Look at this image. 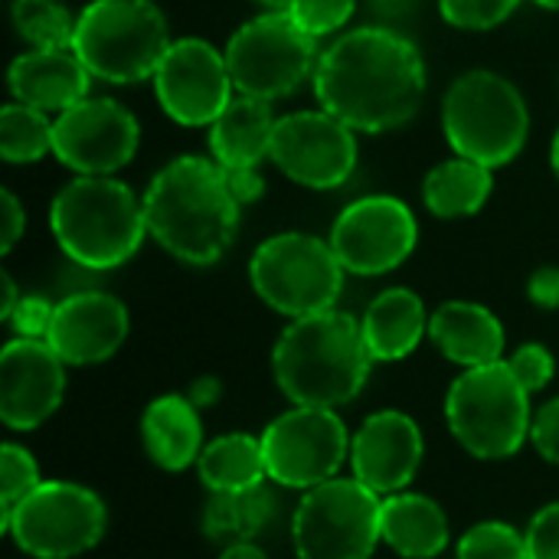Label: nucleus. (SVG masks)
<instances>
[{
    "instance_id": "9",
    "label": "nucleus",
    "mask_w": 559,
    "mask_h": 559,
    "mask_svg": "<svg viewBox=\"0 0 559 559\" xmlns=\"http://www.w3.org/2000/svg\"><path fill=\"white\" fill-rule=\"evenodd\" d=\"M105 501L72 481H39L13 508L0 511V527L33 559H72L105 537Z\"/></svg>"
},
{
    "instance_id": "43",
    "label": "nucleus",
    "mask_w": 559,
    "mask_h": 559,
    "mask_svg": "<svg viewBox=\"0 0 559 559\" xmlns=\"http://www.w3.org/2000/svg\"><path fill=\"white\" fill-rule=\"evenodd\" d=\"M190 403L197 406V409H203V406H213L216 400H219V380L216 377H200L193 386H190Z\"/></svg>"
},
{
    "instance_id": "41",
    "label": "nucleus",
    "mask_w": 559,
    "mask_h": 559,
    "mask_svg": "<svg viewBox=\"0 0 559 559\" xmlns=\"http://www.w3.org/2000/svg\"><path fill=\"white\" fill-rule=\"evenodd\" d=\"M367 3H370V13L380 20V26H396L416 16L423 7V0H367Z\"/></svg>"
},
{
    "instance_id": "17",
    "label": "nucleus",
    "mask_w": 559,
    "mask_h": 559,
    "mask_svg": "<svg viewBox=\"0 0 559 559\" xmlns=\"http://www.w3.org/2000/svg\"><path fill=\"white\" fill-rule=\"evenodd\" d=\"M66 360L46 344L13 337L0 354V419L7 429H39L62 403Z\"/></svg>"
},
{
    "instance_id": "35",
    "label": "nucleus",
    "mask_w": 559,
    "mask_h": 559,
    "mask_svg": "<svg viewBox=\"0 0 559 559\" xmlns=\"http://www.w3.org/2000/svg\"><path fill=\"white\" fill-rule=\"evenodd\" d=\"M508 367H511V373L521 380V386H524L527 393L544 390V386L554 380V373H557L554 354H550L544 344H524V347H518V350L511 354Z\"/></svg>"
},
{
    "instance_id": "44",
    "label": "nucleus",
    "mask_w": 559,
    "mask_h": 559,
    "mask_svg": "<svg viewBox=\"0 0 559 559\" xmlns=\"http://www.w3.org/2000/svg\"><path fill=\"white\" fill-rule=\"evenodd\" d=\"M3 305H0V318L7 321L10 314H13V308L20 305V292H16V285H13V278H10V272H3Z\"/></svg>"
},
{
    "instance_id": "15",
    "label": "nucleus",
    "mask_w": 559,
    "mask_h": 559,
    "mask_svg": "<svg viewBox=\"0 0 559 559\" xmlns=\"http://www.w3.org/2000/svg\"><path fill=\"white\" fill-rule=\"evenodd\" d=\"M138 118L115 98H82L52 121V154L79 177H111L134 160Z\"/></svg>"
},
{
    "instance_id": "47",
    "label": "nucleus",
    "mask_w": 559,
    "mask_h": 559,
    "mask_svg": "<svg viewBox=\"0 0 559 559\" xmlns=\"http://www.w3.org/2000/svg\"><path fill=\"white\" fill-rule=\"evenodd\" d=\"M265 10H288L292 7V0H259Z\"/></svg>"
},
{
    "instance_id": "25",
    "label": "nucleus",
    "mask_w": 559,
    "mask_h": 559,
    "mask_svg": "<svg viewBox=\"0 0 559 559\" xmlns=\"http://www.w3.org/2000/svg\"><path fill=\"white\" fill-rule=\"evenodd\" d=\"M383 544L406 559H436L449 547V518L426 495H390L383 501Z\"/></svg>"
},
{
    "instance_id": "13",
    "label": "nucleus",
    "mask_w": 559,
    "mask_h": 559,
    "mask_svg": "<svg viewBox=\"0 0 559 559\" xmlns=\"http://www.w3.org/2000/svg\"><path fill=\"white\" fill-rule=\"evenodd\" d=\"M328 242L344 272L386 275L413 255L419 242V223L403 200L373 193L341 210Z\"/></svg>"
},
{
    "instance_id": "46",
    "label": "nucleus",
    "mask_w": 559,
    "mask_h": 559,
    "mask_svg": "<svg viewBox=\"0 0 559 559\" xmlns=\"http://www.w3.org/2000/svg\"><path fill=\"white\" fill-rule=\"evenodd\" d=\"M550 164H554V174L559 177V131L554 134V144H550Z\"/></svg>"
},
{
    "instance_id": "29",
    "label": "nucleus",
    "mask_w": 559,
    "mask_h": 559,
    "mask_svg": "<svg viewBox=\"0 0 559 559\" xmlns=\"http://www.w3.org/2000/svg\"><path fill=\"white\" fill-rule=\"evenodd\" d=\"M52 151V121L46 111L10 102L0 108V157L7 164H36Z\"/></svg>"
},
{
    "instance_id": "36",
    "label": "nucleus",
    "mask_w": 559,
    "mask_h": 559,
    "mask_svg": "<svg viewBox=\"0 0 559 559\" xmlns=\"http://www.w3.org/2000/svg\"><path fill=\"white\" fill-rule=\"evenodd\" d=\"M56 305L46 301L43 295H23L20 305L13 308V314L7 318V324L13 328L16 337H29V341H46L49 324H52Z\"/></svg>"
},
{
    "instance_id": "40",
    "label": "nucleus",
    "mask_w": 559,
    "mask_h": 559,
    "mask_svg": "<svg viewBox=\"0 0 559 559\" xmlns=\"http://www.w3.org/2000/svg\"><path fill=\"white\" fill-rule=\"evenodd\" d=\"M527 295L537 308L544 311H557L559 308V269L557 265H544L531 275L527 282Z\"/></svg>"
},
{
    "instance_id": "33",
    "label": "nucleus",
    "mask_w": 559,
    "mask_h": 559,
    "mask_svg": "<svg viewBox=\"0 0 559 559\" xmlns=\"http://www.w3.org/2000/svg\"><path fill=\"white\" fill-rule=\"evenodd\" d=\"M521 0H439V13L455 29H495L504 23Z\"/></svg>"
},
{
    "instance_id": "4",
    "label": "nucleus",
    "mask_w": 559,
    "mask_h": 559,
    "mask_svg": "<svg viewBox=\"0 0 559 559\" xmlns=\"http://www.w3.org/2000/svg\"><path fill=\"white\" fill-rule=\"evenodd\" d=\"M49 229L59 249L82 269L124 265L144 242V197L115 177H75L49 203Z\"/></svg>"
},
{
    "instance_id": "22",
    "label": "nucleus",
    "mask_w": 559,
    "mask_h": 559,
    "mask_svg": "<svg viewBox=\"0 0 559 559\" xmlns=\"http://www.w3.org/2000/svg\"><path fill=\"white\" fill-rule=\"evenodd\" d=\"M272 105L252 95H236L223 115L210 124V151L223 170L259 167L272 154L275 131Z\"/></svg>"
},
{
    "instance_id": "26",
    "label": "nucleus",
    "mask_w": 559,
    "mask_h": 559,
    "mask_svg": "<svg viewBox=\"0 0 559 559\" xmlns=\"http://www.w3.org/2000/svg\"><path fill=\"white\" fill-rule=\"evenodd\" d=\"M275 518V498L265 485L242 491H210L200 527L210 544L233 547L255 540Z\"/></svg>"
},
{
    "instance_id": "23",
    "label": "nucleus",
    "mask_w": 559,
    "mask_h": 559,
    "mask_svg": "<svg viewBox=\"0 0 559 559\" xmlns=\"http://www.w3.org/2000/svg\"><path fill=\"white\" fill-rule=\"evenodd\" d=\"M141 439L147 459L164 472H183L197 465L203 452V426L190 396H157L141 416Z\"/></svg>"
},
{
    "instance_id": "32",
    "label": "nucleus",
    "mask_w": 559,
    "mask_h": 559,
    "mask_svg": "<svg viewBox=\"0 0 559 559\" xmlns=\"http://www.w3.org/2000/svg\"><path fill=\"white\" fill-rule=\"evenodd\" d=\"M39 485L36 459L13 442L0 445V511L13 508L20 498H26Z\"/></svg>"
},
{
    "instance_id": "3",
    "label": "nucleus",
    "mask_w": 559,
    "mask_h": 559,
    "mask_svg": "<svg viewBox=\"0 0 559 559\" xmlns=\"http://www.w3.org/2000/svg\"><path fill=\"white\" fill-rule=\"evenodd\" d=\"M373 364L360 321L337 308L295 318L272 350L275 383L295 406H347L367 386Z\"/></svg>"
},
{
    "instance_id": "7",
    "label": "nucleus",
    "mask_w": 559,
    "mask_h": 559,
    "mask_svg": "<svg viewBox=\"0 0 559 559\" xmlns=\"http://www.w3.org/2000/svg\"><path fill=\"white\" fill-rule=\"evenodd\" d=\"M445 419L465 452L501 462L531 439V393L511 373L508 360L472 367L449 386Z\"/></svg>"
},
{
    "instance_id": "18",
    "label": "nucleus",
    "mask_w": 559,
    "mask_h": 559,
    "mask_svg": "<svg viewBox=\"0 0 559 559\" xmlns=\"http://www.w3.org/2000/svg\"><path fill=\"white\" fill-rule=\"evenodd\" d=\"M423 452H426L423 432L406 413L396 409L373 413L350 442L354 478L380 498L400 495L416 478L423 465Z\"/></svg>"
},
{
    "instance_id": "42",
    "label": "nucleus",
    "mask_w": 559,
    "mask_h": 559,
    "mask_svg": "<svg viewBox=\"0 0 559 559\" xmlns=\"http://www.w3.org/2000/svg\"><path fill=\"white\" fill-rule=\"evenodd\" d=\"M226 180H229V187H233V193H236V200L246 206V203H252V200H259L262 197V190H265V183H262V177H259V170L255 167H242V170H226Z\"/></svg>"
},
{
    "instance_id": "48",
    "label": "nucleus",
    "mask_w": 559,
    "mask_h": 559,
    "mask_svg": "<svg viewBox=\"0 0 559 559\" xmlns=\"http://www.w3.org/2000/svg\"><path fill=\"white\" fill-rule=\"evenodd\" d=\"M537 7H547V10H559V0H534Z\"/></svg>"
},
{
    "instance_id": "8",
    "label": "nucleus",
    "mask_w": 559,
    "mask_h": 559,
    "mask_svg": "<svg viewBox=\"0 0 559 559\" xmlns=\"http://www.w3.org/2000/svg\"><path fill=\"white\" fill-rule=\"evenodd\" d=\"M249 282L272 311L295 321L334 308L344 292V265L331 242L311 233H278L252 252Z\"/></svg>"
},
{
    "instance_id": "21",
    "label": "nucleus",
    "mask_w": 559,
    "mask_h": 559,
    "mask_svg": "<svg viewBox=\"0 0 559 559\" xmlns=\"http://www.w3.org/2000/svg\"><path fill=\"white\" fill-rule=\"evenodd\" d=\"M432 344L459 367L498 364L504 354V324L495 311L475 301H445L429 318Z\"/></svg>"
},
{
    "instance_id": "30",
    "label": "nucleus",
    "mask_w": 559,
    "mask_h": 559,
    "mask_svg": "<svg viewBox=\"0 0 559 559\" xmlns=\"http://www.w3.org/2000/svg\"><path fill=\"white\" fill-rule=\"evenodd\" d=\"M13 26L33 49H72L75 16L62 0H13Z\"/></svg>"
},
{
    "instance_id": "20",
    "label": "nucleus",
    "mask_w": 559,
    "mask_h": 559,
    "mask_svg": "<svg viewBox=\"0 0 559 559\" xmlns=\"http://www.w3.org/2000/svg\"><path fill=\"white\" fill-rule=\"evenodd\" d=\"M7 82L16 102L46 115H62L66 108L88 98L92 72L72 49H29L13 59Z\"/></svg>"
},
{
    "instance_id": "1",
    "label": "nucleus",
    "mask_w": 559,
    "mask_h": 559,
    "mask_svg": "<svg viewBox=\"0 0 559 559\" xmlns=\"http://www.w3.org/2000/svg\"><path fill=\"white\" fill-rule=\"evenodd\" d=\"M314 95L354 131H396L416 118L426 95L423 52L396 26H357L321 52Z\"/></svg>"
},
{
    "instance_id": "37",
    "label": "nucleus",
    "mask_w": 559,
    "mask_h": 559,
    "mask_svg": "<svg viewBox=\"0 0 559 559\" xmlns=\"http://www.w3.org/2000/svg\"><path fill=\"white\" fill-rule=\"evenodd\" d=\"M524 540H527V559H559V501L534 514Z\"/></svg>"
},
{
    "instance_id": "2",
    "label": "nucleus",
    "mask_w": 559,
    "mask_h": 559,
    "mask_svg": "<svg viewBox=\"0 0 559 559\" xmlns=\"http://www.w3.org/2000/svg\"><path fill=\"white\" fill-rule=\"evenodd\" d=\"M239 210L226 170L210 157H174L144 190L147 233L187 265H216L229 252Z\"/></svg>"
},
{
    "instance_id": "45",
    "label": "nucleus",
    "mask_w": 559,
    "mask_h": 559,
    "mask_svg": "<svg viewBox=\"0 0 559 559\" xmlns=\"http://www.w3.org/2000/svg\"><path fill=\"white\" fill-rule=\"evenodd\" d=\"M219 559H269V557H265L252 540H249V544H233V547H226Z\"/></svg>"
},
{
    "instance_id": "34",
    "label": "nucleus",
    "mask_w": 559,
    "mask_h": 559,
    "mask_svg": "<svg viewBox=\"0 0 559 559\" xmlns=\"http://www.w3.org/2000/svg\"><path fill=\"white\" fill-rule=\"evenodd\" d=\"M354 10H357V0H292L288 7L295 23L314 39L337 33L354 16Z\"/></svg>"
},
{
    "instance_id": "38",
    "label": "nucleus",
    "mask_w": 559,
    "mask_h": 559,
    "mask_svg": "<svg viewBox=\"0 0 559 559\" xmlns=\"http://www.w3.org/2000/svg\"><path fill=\"white\" fill-rule=\"evenodd\" d=\"M531 442L540 452V459H547L550 465H559V396L550 400L547 406H540V413L534 416Z\"/></svg>"
},
{
    "instance_id": "14",
    "label": "nucleus",
    "mask_w": 559,
    "mask_h": 559,
    "mask_svg": "<svg viewBox=\"0 0 559 559\" xmlns=\"http://www.w3.org/2000/svg\"><path fill=\"white\" fill-rule=\"evenodd\" d=\"M269 160L298 187L337 190L357 167L354 128L331 111H292L275 121Z\"/></svg>"
},
{
    "instance_id": "19",
    "label": "nucleus",
    "mask_w": 559,
    "mask_h": 559,
    "mask_svg": "<svg viewBox=\"0 0 559 559\" xmlns=\"http://www.w3.org/2000/svg\"><path fill=\"white\" fill-rule=\"evenodd\" d=\"M128 308L108 292H75L56 305L46 344L69 367H92L118 354L128 337Z\"/></svg>"
},
{
    "instance_id": "31",
    "label": "nucleus",
    "mask_w": 559,
    "mask_h": 559,
    "mask_svg": "<svg viewBox=\"0 0 559 559\" xmlns=\"http://www.w3.org/2000/svg\"><path fill=\"white\" fill-rule=\"evenodd\" d=\"M459 559H527V540L501 521H485L459 540Z\"/></svg>"
},
{
    "instance_id": "24",
    "label": "nucleus",
    "mask_w": 559,
    "mask_h": 559,
    "mask_svg": "<svg viewBox=\"0 0 559 559\" xmlns=\"http://www.w3.org/2000/svg\"><path fill=\"white\" fill-rule=\"evenodd\" d=\"M360 331L370 357L390 364L409 357L419 347V341L429 334V314L416 292L386 288L367 305L360 318Z\"/></svg>"
},
{
    "instance_id": "5",
    "label": "nucleus",
    "mask_w": 559,
    "mask_h": 559,
    "mask_svg": "<svg viewBox=\"0 0 559 559\" xmlns=\"http://www.w3.org/2000/svg\"><path fill=\"white\" fill-rule=\"evenodd\" d=\"M442 131L459 157L495 170L524 151L531 111L511 79L491 69H472L442 98Z\"/></svg>"
},
{
    "instance_id": "6",
    "label": "nucleus",
    "mask_w": 559,
    "mask_h": 559,
    "mask_svg": "<svg viewBox=\"0 0 559 559\" xmlns=\"http://www.w3.org/2000/svg\"><path fill=\"white\" fill-rule=\"evenodd\" d=\"M167 16L151 0H92L75 16L72 52L111 85L154 79L170 49Z\"/></svg>"
},
{
    "instance_id": "11",
    "label": "nucleus",
    "mask_w": 559,
    "mask_h": 559,
    "mask_svg": "<svg viewBox=\"0 0 559 559\" xmlns=\"http://www.w3.org/2000/svg\"><path fill=\"white\" fill-rule=\"evenodd\" d=\"M226 66L239 95L275 102L295 92L318 66V39L288 10H265L242 23L226 43Z\"/></svg>"
},
{
    "instance_id": "39",
    "label": "nucleus",
    "mask_w": 559,
    "mask_h": 559,
    "mask_svg": "<svg viewBox=\"0 0 559 559\" xmlns=\"http://www.w3.org/2000/svg\"><path fill=\"white\" fill-rule=\"evenodd\" d=\"M0 216H3V229H0V252L7 255V252L20 242V236H23V229H26V210L20 206V200H16L10 190H3V193H0Z\"/></svg>"
},
{
    "instance_id": "16",
    "label": "nucleus",
    "mask_w": 559,
    "mask_h": 559,
    "mask_svg": "<svg viewBox=\"0 0 559 559\" xmlns=\"http://www.w3.org/2000/svg\"><path fill=\"white\" fill-rule=\"evenodd\" d=\"M151 82L167 118L187 128H210L233 102L236 88L226 52L197 36L170 43Z\"/></svg>"
},
{
    "instance_id": "28",
    "label": "nucleus",
    "mask_w": 559,
    "mask_h": 559,
    "mask_svg": "<svg viewBox=\"0 0 559 559\" xmlns=\"http://www.w3.org/2000/svg\"><path fill=\"white\" fill-rule=\"evenodd\" d=\"M200 481L210 491H242L255 488L269 478L265 455H262V439L246 436V432H229L203 445L197 459Z\"/></svg>"
},
{
    "instance_id": "12",
    "label": "nucleus",
    "mask_w": 559,
    "mask_h": 559,
    "mask_svg": "<svg viewBox=\"0 0 559 559\" xmlns=\"http://www.w3.org/2000/svg\"><path fill=\"white\" fill-rule=\"evenodd\" d=\"M350 452V436L334 409L295 406L262 432V455L275 485L308 491L337 475Z\"/></svg>"
},
{
    "instance_id": "27",
    "label": "nucleus",
    "mask_w": 559,
    "mask_h": 559,
    "mask_svg": "<svg viewBox=\"0 0 559 559\" xmlns=\"http://www.w3.org/2000/svg\"><path fill=\"white\" fill-rule=\"evenodd\" d=\"M491 187H495L491 167L455 154L452 160H442L426 174L423 200L432 216L462 219V216H475L488 203Z\"/></svg>"
},
{
    "instance_id": "10",
    "label": "nucleus",
    "mask_w": 559,
    "mask_h": 559,
    "mask_svg": "<svg viewBox=\"0 0 559 559\" xmlns=\"http://www.w3.org/2000/svg\"><path fill=\"white\" fill-rule=\"evenodd\" d=\"M383 501L357 478H331L305 491L292 518L298 559H370L383 540Z\"/></svg>"
}]
</instances>
